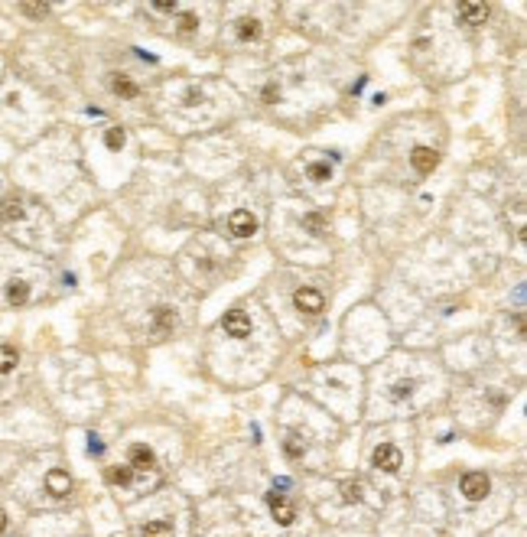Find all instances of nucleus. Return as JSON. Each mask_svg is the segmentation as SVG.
<instances>
[{"mask_svg":"<svg viewBox=\"0 0 527 537\" xmlns=\"http://www.w3.org/2000/svg\"><path fill=\"white\" fill-rule=\"evenodd\" d=\"M267 505H270V515L280 528H290L293 521H296V508H293V501L283 492H277V489L267 492Z\"/></svg>","mask_w":527,"mask_h":537,"instance_id":"1","label":"nucleus"},{"mask_svg":"<svg viewBox=\"0 0 527 537\" xmlns=\"http://www.w3.org/2000/svg\"><path fill=\"white\" fill-rule=\"evenodd\" d=\"M371 462H375V469H381V472H397L404 466V452L391 443H381L375 450V456H371Z\"/></svg>","mask_w":527,"mask_h":537,"instance_id":"2","label":"nucleus"},{"mask_svg":"<svg viewBox=\"0 0 527 537\" xmlns=\"http://www.w3.org/2000/svg\"><path fill=\"white\" fill-rule=\"evenodd\" d=\"M293 303H296V310L310 313V316L326 310V296H322L319 290H312V287H300V290L293 293Z\"/></svg>","mask_w":527,"mask_h":537,"instance_id":"3","label":"nucleus"},{"mask_svg":"<svg viewBox=\"0 0 527 537\" xmlns=\"http://www.w3.org/2000/svg\"><path fill=\"white\" fill-rule=\"evenodd\" d=\"M462 495L469 501H482L489 495V475L485 472H465L462 475Z\"/></svg>","mask_w":527,"mask_h":537,"instance_id":"4","label":"nucleus"},{"mask_svg":"<svg viewBox=\"0 0 527 537\" xmlns=\"http://www.w3.org/2000/svg\"><path fill=\"white\" fill-rule=\"evenodd\" d=\"M222 329H225V336L247 339V336H251V320H247L245 310H231V313H225V320H222Z\"/></svg>","mask_w":527,"mask_h":537,"instance_id":"5","label":"nucleus"},{"mask_svg":"<svg viewBox=\"0 0 527 537\" xmlns=\"http://www.w3.org/2000/svg\"><path fill=\"white\" fill-rule=\"evenodd\" d=\"M228 231L235 238H251L257 231V218L247 212V208H238V212H231V218H228Z\"/></svg>","mask_w":527,"mask_h":537,"instance_id":"6","label":"nucleus"},{"mask_svg":"<svg viewBox=\"0 0 527 537\" xmlns=\"http://www.w3.org/2000/svg\"><path fill=\"white\" fill-rule=\"evenodd\" d=\"M46 492L52 499H66L68 492H72V479H68L66 469H52L46 475Z\"/></svg>","mask_w":527,"mask_h":537,"instance_id":"7","label":"nucleus"},{"mask_svg":"<svg viewBox=\"0 0 527 537\" xmlns=\"http://www.w3.org/2000/svg\"><path fill=\"white\" fill-rule=\"evenodd\" d=\"M410 163H414V170L420 173V176H426V173L436 170V163H440V153L430 150V147H417V150L410 153Z\"/></svg>","mask_w":527,"mask_h":537,"instance_id":"8","label":"nucleus"},{"mask_svg":"<svg viewBox=\"0 0 527 537\" xmlns=\"http://www.w3.org/2000/svg\"><path fill=\"white\" fill-rule=\"evenodd\" d=\"M157 466V456H153V450L147 443H133L131 446V469H153Z\"/></svg>","mask_w":527,"mask_h":537,"instance_id":"9","label":"nucleus"},{"mask_svg":"<svg viewBox=\"0 0 527 537\" xmlns=\"http://www.w3.org/2000/svg\"><path fill=\"white\" fill-rule=\"evenodd\" d=\"M459 17L465 20V23H485L489 7H485V3H475V0H465V3H459Z\"/></svg>","mask_w":527,"mask_h":537,"instance_id":"10","label":"nucleus"},{"mask_svg":"<svg viewBox=\"0 0 527 537\" xmlns=\"http://www.w3.org/2000/svg\"><path fill=\"white\" fill-rule=\"evenodd\" d=\"M29 300V283L27 280H10L7 283V303L10 306H23Z\"/></svg>","mask_w":527,"mask_h":537,"instance_id":"11","label":"nucleus"},{"mask_svg":"<svg viewBox=\"0 0 527 537\" xmlns=\"http://www.w3.org/2000/svg\"><path fill=\"white\" fill-rule=\"evenodd\" d=\"M153 326H157V332H170L173 326H176V313H173L170 306H160V310H153Z\"/></svg>","mask_w":527,"mask_h":537,"instance_id":"12","label":"nucleus"},{"mask_svg":"<svg viewBox=\"0 0 527 537\" xmlns=\"http://www.w3.org/2000/svg\"><path fill=\"white\" fill-rule=\"evenodd\" d=\"M235 33H238V39H257L261 36V23H257L254 17H245V20H238V27H235Z\"/></svg>","mask_w":527,"mask_h":537,"instance_id":"13","label":"nucleus"},{"mask_svg":"<svg viewBox=\"0 0 527 537\" xmlns=\"http://www.w3.org/2000/svg\"><path fill=\"white\" fill-rule=\"evenodd\" d=\"M20 361V352L13 349V345H0V375H7V371H13Z\"/></svg>","mask_w":527,"mask_h":537,"instance_id":"14","label":"nucleus"},{"mask_svg":"<svg viewBox=\"0 0 527 537\" xmlns=\"http://www.w3.org/2000/svg\"><path fill=\"white\" fill-rule=\"evenodd\" d=\"M131 479H133L131 466H114V469H108V482L111 485H131Z\"/></svg>","mask_w":527,"mask_h":537,"instance_id":"15","label":"nucleus"},{"mask_svg":"<svg viewBox=\"0 0 527 537\" xmlns=\"http://www.w3.org/2000/svg\"><path fill=\"white\" fill-rule=\"evenodd\" d=\"M0 218H3V222H17V218H23V206H20L17 199H7V202L0 206Z\"/></svg>","mask_w":527,"mask_h":537,"instance_id":"16","label":"nucleus"},{"mask_svg":"<svg viewBox=\"0 0 527 537\" xmlns=\"http://www.w3.org/2000/svg\"><path fill=\"white\" fill-rule=\"evenodd\" d=\"M143 537H173V524L170 521H150L143 528Z\"/></svg>","mask_w":527,"mask_h":537,"instance_id":"17","label":"nucleus"},{"mask_svg":"<svg viewBox=\"0 0 527 537\" xmlns=\"http://www.w3.org/2000/svg\"><path fill=\"white\" fill-rule=\"evenodd\" d=\"M114 92L124 94V98H137V94H140V88L133 85L131 78H114Z\"/></svg>","mask_w":527,"mask_h":537,"instance_id":"18","label":"nucleus"},{"mask_svg":"<svg viewBox=\"0 0 527 537\" xmlns=\"http://www.w3.org/2000/svg\"><path fill=\"white\" fill-rule=\"evenodd\" d=\"M414 387H417V381H410V378H407V381H397V385L391 387V397H394V401H404V397L414 394Z\"/></svg>","mask_w":527,"mask_h":537,"instance_id":"19","label":"nucleus"},{"mask_svg":"<svg viewBox=\"0 0 527 537\" xmlns=\"http://www.w3.org/2000/svg\"><path fill=\"white\" fill-rule=\"evenodd\" d=\"M283 450H287V456H290V459H300L303 452H306V443H303L300 436H290V440L283 443Z\"/></svg>","mask_w":527,"mask_h":537,"instance_id":"20","label":"nucleus"},{"mask_svg":"<svg viewBox=\"0 0 527 537\" xmlns=\"http://www.w3.org/2000/svg\"><path fill=\"white\" fill-rule=\"evenodd\" d=\"M104 143H108L111 150H121V147H124V131H121V127H111V131L104 134Z\"/></svg>","mask_w":527,"mask_h":537,"instance_id":"21","label":"nucleus"},{"mask_svg":"<svg viewBox=\"0 0 527 537\" xmlns=\"http://www.w3.org/2000/svg\"><path fill=\"white\" fill-rule=\"evenodd\" d=\"M342 499L345 501H361V482H345V485H342Z\"/></svg>","mask_w":527,"mask_h":537,"instance_id":"22","label":"nucleus"},{"mask_svg":"<svg viewBox=\"0 0 527 537\" xmlns=\"http://www.w3.org/2000/svg\"><path fill=\"white\" fill-rule=\"evenodd\" d=\"M303 225L310 228L312 235H322V231H326V222H322V215H306V218H303Z\"/></svg>","mask_w":527,"mask_h":537,"instance_id":"23","label":"nucleus"},{"mask_svg":"<svg viewBox=\"0 0 527 537\" xmlns=\"http://www.w3.org/2000/svg\"><path fill=\"white\" fill-rule=\"evenodd\" d=\"M329 163H312L310 166V179H316V182H322V179H329Z\"/></svg>","mask_w":527,"mask_h":537,"instance_id":"24","label":"nucleus"},{"mask_svg":"<svg viewBox=\"0 0 527 537\" xmlns=\"http://www.w3.org/2000/svg\"><path fill=\"white\" fill-rule=\"evenodd\" d=\"M20 10H23V13H27V17H46V3H23V7H20Z\"/></svg>","mask_w":527,"mask_h":537,"instance_id":"25","label":"nucleus"},{"mask_svg":"<svg viewBox=\"0 0 527 537\" xmlns=\"http://www.w3.org/2000/svg\"><path fill=\"white\" fill-rule=\"evenodd\" d=\"M196 27H198L196 13H182V20H179V29H182V33H192Z\"/></svg>","mask_w":527,"mask_h":537,"instance_id":"26","label":"nucleus"},{"mask_svg":"<svg viewBox=\"0 0 527 537\" xmlns=\"http://www.w3.org/2000/svg\"><path fill=\"white\" fill-rule=\"evenodd\" d=\"M153 7L157 10H166V13H173V10H179L176 0H153Z\"/></svg>","mask_w":527,"mask_h":537,"instance_id":"27","label":"nucleus"},{"mask_svg":"<svg viewBox=\"0 0 527 537\" xmlns=\"http://www.w3.org/2000/svg\"><path fill=\"white\" fill-rule=\"evenodd\" d=\"M88 440H92V443H88V450H92V452H94V456H101V452H104V446H101V443H98V436H94V434H92V436H88Z\"/></svg>","mask_w":527,"mask_h":537,"instance_id":"28","label":"nucleus"},{"mask_svg":"<svg viewBox=\"0 0 527 537\" xmlns=\"http://www.w3.org/2000/svg\"><path fill=\"white\" fill-rule=\"evenodd\" d=\"M186 101H189V104H198V101H202V94H198L196 88H189V92H186Z\"/></svg>","mask_w":527,"mask_h":537,"instance_id":"29","label":"nucleus"},{"mask_svg":"<svg viewBox=\"0 0 527 537\" xmlns=\"http://www.w3.org/2000/svg\"><path fill=\"white\" fill-rule=\"evenodd\" d=\"M277 94H280V92H277V88H273V85H267V88H264V101H273Z\"/></svg>","mask_w":527,"mask_h":537,"instance_id":"30","label":"nucleus"},{"mask_svg":"<svg viewBox=\"0 0 527 537\" xmlns=\"http://www.w3.org/2000/svg\"><path fill=\"white\" fill-rule=\"evenodd\" d=\"M3 531H7V511L0 508V534H3Z\"/></svg>","mask_w":527,"mask_h":537,"instance_id":"31","label":"nucleus"}]
</instances>
